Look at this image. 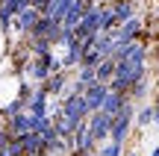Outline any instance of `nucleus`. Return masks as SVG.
<instances>
[{"mask_svg": "<svg viewBox=\"0 0 159 156\" xmlns=\"http://www.w3.org/2000/svg\"><path fill=\"white\" fill-rule=\"evenodd\" d=\"M59 115H65L68 121H74L80 127V124L89 118V109H85L83 94H65V97H59Z\"/></svg>", "mask_w": 159, "mask_h": 156, "instance_id": "3", "label": "nucleus"}, {"mask_svg": "<svg viewBox=\"0 0 159 156\" xmlns=\"http://www.w3.org/2000/svg\"><path fill=\"white\" fill-rule=\"evenodd\" d=\"M127 94H118V91H106V97H103V106H100V112L103 115H109V118H115L121 109H124V103H127Z\"/></svg>", "mask_w": 159, "mask_h": 156, "instance_id": "9", "label": "nucleus"}, {"mask_svg": "<svg viewBox=\"0 0 159 156\" xmlns=\"http://www.w3.org/2000/svg\"><path fill=\"white\" fill-rule=\"evenodd\" d=\"M156 15H159V9H156Z\"/></svg>", "mask_w": 159, "mask_h": 156, "instance_id": "18", "label": "nucleus"}, {"mask_svg": "<svg viewBox=\"0 0 159 156\" xmlns=\"http://www.w3.org/2000/svg\"><path fill=\"white\" fill-rule=\"evenodd\" d=\"M150 156H159V145H156V147H153V150H150Z\"/></svg>", "mask_w": 159, "mask_h": 156, "instance_id": "16", "label": "nucleus"}, {"mask_svg": "<svg viewBox=\"0 0 159 156\" xmlns=\"http://www.w3.org/2000/svg\"><path fill=\"white\" fill-rule=\"evenodd\" d=\"M68 82H71V74L68 71H59V74H50L41 86H44V91L50 94V97H62V94L68 91Z\"/></svg>", "mask_w": 159, "mask_h": 156, "instance_id": "7", "label": "nucleus"}, {"mask_svg": "<svg viewBox=\"0 0 159 156\" xmlns=\"http://www.w3.org/2000/svg\"><path fill=\"white\" fill-rule=\"evenodd\" d=\"M124 150H127V147L115 145V141H103V145H97L94 156H124Z\"/></svg>", "mask_w": 159, "mask_h": 156, "instance_id": "13", "label": "nucleus"}, {"mask_svg": "<svg viewBox=\"0 0 159 156\" xmlns=\"http://www.w3.org/2000/svg\"><path fill=\"white\" fill-rule=\"evenodd\" d=\"M133 127H136V130H148V127H153V106H150V103H139V106H136Z\"/></svg>", "mask_w": 159, "mask_h": 156, "instance_id": "10", "label": "nucleus"}, {"mask_svg": "<svg viewBox=\"0 0 159 156\" xmlns=\"http://www.w3.org/2000/svg\"><path fill=\"white\" fill-rule=\"evenodd\" d=\"M106 91H109V86H103V82H91V86L83 91V100H85V109H89V115H91V112H100Z\"/></svg>", "mask_w": 159, "mask_h": 156, "instance_id": "5", "label": "nucleus"}, {"mask_svg": "<svg viewBox=\"0 0 159 156\" xmlns=\"http://www.w3.org/2000/svg\"><path fill=\"white\" fill-rule=\"evenodd\" d=\"M153 106V127H159V103H150Z\"/></svg>", "mask_w": 159, "mask_h": 156, "instance_id": "14", "label": "nucleus"}, {"mask_svg": "<svg viewBox=\"0 0 159 156\" xmlns=\"http://www.w3.org/2000/svg\"><path fill=\"white\" fill-rule=\"evenodd\" d=\"M153 103H159V88H156V100H153Z\"/></svg>", "mask_w": 159, "mask_h": 156, "instance_id": "17", "label": "nucleus"}, {"mask_svg": "<svg viewBox=\"0 0 159 156\" xmlns=\"http://www.w3.org/2000/svg\"><path fill=\"white\" fill-rule=\"evenodd\" d=\"M85 124H89V133H91V139H94V145L109 141V127H112V118H109V115L91 112V115L85 118Z\"/></svg>", "mask_w": 159, "mask_h": 156, "instance_id": "4", "label": "nucleus"}, {"mask_svg": "<svg viewBox=\"0 0 159 156\" xmlns=\"http://www.w3.org/2000/svg\"><path fill=\"white\" fill-rule=\"evenodd\" d=\"M124 156H142V153H139V150H133V147H127V150H124Z\"/></svg>", "mask_w": 159, "mask_h": 156, "instance_id": "15", "label": "nucleus"}, {"mask_svg": "<svg viewBox=\"0 0 159 156\" xmlns=\"http://www.w3.org/2000/svg\"><path fill=\"white\" fill-rule=\"evenodd\" d=\"M112 74H115V62H112V59H103L100 65H94V82H103V86H109Z\"/></svg>", "mask_w": 159, "mask_h": 156, "instance_id": "11", "label": "nucleus"}, {"mask_svg": "<svg viewBox=\"0 0 159 156\" xmlns=\"http://www.w3.org/2000/svg\"><path fill=\"white\" fill-rule=\"evenodd\" d=\"M71 77H74V82H80V86L89 88L91 82H94V68H85V65H77L74 71H71Z\"/></svg>", "mask_w": 159, "mask_h": 156, "instance_id": "12", "label": "nucleus"}, {"mask_svg": "<svg viewBox=\"0 0 159 156\" xmlns=\"http://www.w3.org/2000/svg\"><path fill=\"white\" fill-rule=\"evenodd\" d=\"M144 33H148V18L139 12V15H133L130 21L118 24V27L112 29V38H115V44H130V41L144 38Z\"/></svg>", "mask_w": 159, "mask_h": 156, "instance_id": "2", "label": "nucleus"}, {"mask_svg": "<svg viewBox=\"0 0 159 156\" xmlns=\"http://www.w3.org/2000/svg\"><path fill=\"white\" fill-rule=\"evenodd\" d=\"M133 115H136V103L133 100H127L124 109L118 112V115L112 118V127H109V141H115V145L121 147H130V136H133Z\"/></svg>", "mask_w": 159, "mask_h": 156, "instance_id": "1", "label": "nucleus"}, {"mask_svg": "<svg viewBox=\"0 0 159 156\" xmlns=\"http://www.w3.org/2000/svg\"><path fill=\"white\" fill-rule=\"evenodd\" d=\"M109 6H112V12H115V24H124V21H130L133 15H139V3L136 0H109Z\"/></svg>", "mask_w": 159, "mask_h": 156, "instance_id": "8", "label": "nucleus"}, {"mask_svg": "<svg viewBox=\"0 0 159 156\" xmlns=\"http://www.w3.org/2000/svg\"><path fill=\"white\" fill-rule=\"evenodd\" d=\"M156 3H159V0H156Z\"/></svg>", "mask_w": 159, "mask_h": 156, "instance_id": "19", "label": "nucleus"}, {"mask_svg": "<svg viewBox=\"0 0 159 156\" xmlns=\"http://www.w3.org/2000/svg\"><path fill=\"white\" fill-rule=\"evenodd\" d=\"M15 141L27 156H44L47 153V145H44V139H41L39 133H27V136H21V139H15Z\"/></svg>", "mask_w": 159, "mask_h": 156, "instance_id": "6", "label": "nucleus"}]
</instances>
